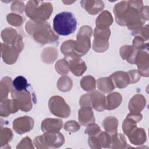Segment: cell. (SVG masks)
I'll use <instances>...</instances> for the list:
<instances>
[{
  "instance_id": "23",
  "label": "cell",
  "mask_w": 149,
  "mask_h": 149,
  "mask_svg": "<svg viewBox=\"0 0 149 149\" xmlns=\"http://www.w3.org/2000/svg\"><path fill=\"white\" fill-rule=\"evenodd\" d=\"M113 23V18L109 11L104 10L100 14L95 20L96 27L99 29H108Z\"/></svg>"
},
{
  "instance_id": "36",
  "label": "cell",
  "mask_w": 149,
  "mask_h": 149,
  "mask_svg": "<svg viewBox=\"0 0 149 149\" xmlns=\"http://www.w3.org/2000/svg\"><path fill=\"white\" fill-rule=\"evenodd\" d=\"M55 69L58 73L62 75L68 74L69 69L67 61L65 59L59 60L55 64Z\"/></svg>"
},
{
  "instance_id": "24",
  "label": "cell",
  "mask_w": 149,
  "mask_h": 149,
  "mask_svg": "<svg viewBox=\"0 0 149 149\" xmlns=\"http://www.w3.org/2000/svg\"><path fill=\"white\" fill-rule=\"evenodd\" d=\"M139 50L130 45H124L120 48V55L123 59L131 64L135 63V59Z\"/></svg>"
},
{
  "instance_id": "16",
  "label": "cell",
  "mask_w": 149,
  "mask_h": 149,
  "mask_svg": "<svg viewBox=\"0 0 149 149\" xmlns=\"http://www.w3.org/2000/svg\"><path fill=\"white\" fill-rule=\"evenodd\" d=\"M109 78L111 79L115 87L118 88H123L130 84L128 73L125 72H116L112 74Z\"/></svg>"
},
{
  "instance_id": "13",
  "label": "cell",
  "mask_w": 149,
  "mask_h": 149,
  "mask_svg": "<svg viewBox=\"0 0 149 149\" xmlns=\"http://www.w3.org/2000/svg\"><path fill=\"white\" fill-rule=\"evenodd\" d=\"M34 122L33 118L25 116L16 119L13 122V129L19 134L30 132L34 126Z\"/></svg>"
},
{
  "instance_id": "20",
  "label": "cell",
  "mask_w": 149,
  "mask_h": 149,
  "mask_svg": "<svg viewBox=\"0 0 149 149\" xmlns=\"http://www.w3.org/2000/svg\"><path fill=\"white\" fill-rule=\"evenodd\" d=\"M19 109V106L13 99L6 100L4 102H1L0 115L1 116L8 117L10 114L16 112Z\"/></svg>"
},
{
  "instance_id": "3",
  "label": "cell",
  "mask_w": 149,
  "mask_h": 149,
  "mask_svg": "<svg viewBox=\"0 0 149 149\" xmlns=\"http://www.w3.org/2000/svg\"><path fill=\"white\" fill-rule=\"evenodd\" d=\"M52 11L51 3L40 1H29L25 8L26 16L36 23L45 22L49 18Z\"/></svg>"
},
{
  "instance_id": "2",
  "label": "cell",
  "mask_w": 149,
  "mask_h": 149,
  "mask_svg": "<svg viewBox=\"0 0 149 149\" xmlns=\"http://www.w3.org/2000/svg\"><path fill=\"white\" fill-rule=\"evenodd\" d=\"M27 33L34 40L41 44L57 42L59 37L54 34L50 25L47 22L36 23L32 20L27 22L25 25Z\"/></svg>"
},
{
  "instance_id": "4",
  "label": "cell",
  "mask_w": 149,
  "mask_h": 149,
  "mask_svg": "<svg viewBox=\"0 0 149 149\" xmlns=\"http://www.w3.org/2000/svg\"><path fill=\"white\" fill-rule=\"evenodd\" d=\"M54 31L61 36L72 34L77 28V21L73 15L68 12L58 13L53 20Z\"/></svg>"
},
{
  "instance_id": "15",
  "label": "cell",
  "mask_w": 149,
  "mask_h": 149,
  "mask_svg": "<svg viewBox=\"0 0 149 149\" xmlns=\"http://www.w3.org/2000/svg\"><path fill=\"white\" fill-rule=\"evenodd\" d=\"M149 57L147 52L143 50L138 51L135 63L139 69L140 75L147 77L148 76V65H149Z\"/></svg>"
},
{
  "instance_id": "18",
  "label": "cell",
  "mask_w": 149,
  "mask_h": 149,
  "mask_svg": "<svg viewBox=\"0 0 149 149\" xmlns=\"http://www.w3.org/2000/svg\"><path fill=\"white\" fill-rule=\"evenodd\" d=\"M78 115L79 121L83 126H88L95 122L92 108L90 107H82L79 110Z\"/></svg>"
},
{
  "instance_id": "26",
  "label": "cell",
  "mask_w": 149,
  "mask_h": 149,
  "mask_svg": "<svg viewBox=\"0 0 149 149\" xmlns=\"http://www.w3.org/2000/svg\"><path fill=\"white\" fill-rule=\"evenodd\" d=\"M106 100V109L108 110H113L118 108L122 103V97L120 93L114 92L109 94L107 97Z\"/></svg>"
},
{
  "instance_id": "14",
  "label": "cell",
  "mask_w": 149,
  "mask_h": 149,
  "mask_svg": "<svg viewBox=\"0 0 149 149\" xmlns=\"http://www.w3.org/2000/svg\"><path fill=\"white\" fill-rule=\"evenodd\" d=\"M88 94L90 107L99 112L106 109V100L104 94L98 91H93Z\"/></svg>"
},
{
  "instance_id": "5",
  "label": "cell",
  "mask_w": 149,
  "mask_h": 149,
  "mask_svg": "<svg viewBox=\"0 0 149 149\" xmlns=\"http://www.w3.org/2000/svg\"><path fill=\"white\" fill-rule=\"evenodd\" d=\"M64 141V137L59 132H45L34 139V144L37 148H58L63 145Z\"/></svg>"
},
{
  "instance_id": "10",
  "label": "cell",
  "mask_w": 149,
  "mask_h": 149,
  "mask_svg": "<svg viewBox=\"0 0 149 149\" xmlns=\"http://www.w3.org/2000/svg\"><path fill=\"white\" fill-rule=\"evenodd\" d=\"M112 134L107 132H100L97 134L90 136L88 143L91 148H100L101 147L111 148Z\"/></svg>"
},
{
  "instance_id": "37",
  "label": "cell",
  "mask_w": 149,
  "mask_h": 149,
  "mask_svg": "<svg viewBox=\"0 0 149 149\" xmlns=\"http://www.w3.org/2000/svg\"><path fill=\"white\" fill-rule=\"evenodd\" d=\"M7 22L9 24L14 26H20L23 23V18L16 13H9L6 16Z\"/></svg>"
},
{
  "instance_id": "27",
  "label": "cell",
  "mask_w": 149,
  "mask_h": 149,
  "mask_svg": "<svg viewBox=\"0 0 149 149\" xmlns=\"http://www.w3.org/2000/svg\"><path fill=\"white\" fill-rule=\"evenodd\" d=\"M118 120L113 116H108L104 119L102 126L105 130L110 134H114L117 133Z\"/></svg>"
},
{
  "instance_id": "35",
  "label": "cell",
  "mask_w": 149,
  "mask_h": 149,
  "mask_svg": "<svg viewBox=\"0 0 149 149\" xmlns=\"http://www.w3.org/2000/svg\"><path fill=\"white\" fill-rule=\"evenodd\" d=\"M13 137V133L12 130L7 127L2 129L1 130V144H8V142L11 140Z\"/></svg>"
},
{
  "instance_id": "39",
  "label": "cell",
  "mask_w": 149,
  "mask_h": 149,
  "mask_svg": "<svg viewBox=\"0 0 149 149\" xmlns=\"http://www.w3.org/2000/svg\"><path fill=\"white\" fill-rule=\"evenodd\" d=\"M10 9L13 12L22 13L24 9V4L22 1H15L12 2Z\"/></svg>"
},
{
  "instance_id": "34",
  "label": "cell",
  "mask_w": 149,
  "mask_h": 149,
  "mask_svg": "<svg viewBox=\"0 0 149 149\" xmlns=\"http://www.w3.org/2000/svg\"><path fill=\"white\" fill-rule=\"evenodd\" d=\"M74 42L73 40H68L63 42L61 47V51L65 56L70 55H76L74 49Z\"/></svg>"
},
{
  "instance_id": "40",
  "label": "cell",
  "mask_w": 149,
  "mask_h": 149,
  "mask_svg": "<svg viewBox=\"0 0 149 149\" xmlns=\"http://www.w3.org/2000/svg\"><path fill=\"white\" fill-rule=\"evenodd\" d=\"M100 132L101 129L100 127L94 123L88 125V127L85 130V133L88 134L89 136H95Z\"/></svg>"
},
{
  "instance_id": "1",
  "label": "cell",
  "mask_w": 149,
  "mask_h": 149,
  "mask_svg": "<svg viewBox=\"0 0 149 149\" xmlns=\"http://www.w3.org/2000/svg\"><path fill=\"white\" fill-rule=\"evenodd\" d=\"M143 7V1H121L116 3L113 8V13L117 23L120 26H126L129 30L135 31L144 23L140 10Z\"/></svg>"
},
{
  "instance_id": "30",
  "label": "cell",
  "mask_w": 149,
  "mask_h": 149,
  "mask_svg": "<svg viewBox=\"0 0 149 149\" xmlns=\"http://www.w3.org/2000/svg\"><path fill=\"white\" fill-rule=\"evenodd\" d=\"M111 34V31L108 29L95 28L94 31V40L98 41L108 42Z\"/></svg>"
},
{
  "instance_id": "11",
  "label": "cell",
  "mask_w": 149,
  "mask_h": 149,
  "mask_svg": "<svg viewBox=\"0 0 149 149\" xmlns=\"http://www.w3.org/2000/svg\"><path fill=\"white\" fill-rule=\"evenodd\" d=\"M68 63L69 70L76 76L82 75L87 69L85 62L76 55H70L65 56L64 58Z\"/></svg>"
},
{
  "instance_id": "12",
  "label": "cell",
  "mask_w": 149,
  "mask_h": 149,
  "mask_svg": "<svg viewBox=\"0 0 149 149\" xmlns=\"http://www.w3.org/2000/svg\"><path fill=\"white\" fill-rule=\"evenodd\" d=\"M1 57L4 62L11 65L14 63L21 52L14 45H7L1 43Z\"/></svg>"
},
{
  "instance_id": "19",
  "label": "cell",
  "mask_w": 149,
  "mask_h": 149,
  "mask_svg": "<svg viewBox=\"0 0 149 149\" xmlns=\"http://www.w3.org/2000/svg\"><path fill=\"white\" fill-rule=\"evenodd\" d=\"M80 3L90 15H97L104 8V3L101 1H81Z\"/></svg>"
},
{
  "instance_id": "42",
  "label": "cell",
  "mask_w": 149,
  "mask_h": 149,
  "mask_svg": "<svg viewBox=\"0 0 149 149\" xmlns=\"http://www.w3.org/2000/svg\"><path fill=\"white\" fill-rule=\"evenodd\" d=\"M128 73L129 80H130V83H134L137 82L141 77V75L138 71V70H130L127 72Z\"/></svg>"
},
{
  "instance_id": "6",
  "label": "cell",
  "mask_w": 149,
  "mask_h": 149,
  "mask_svg": "<svg viewBox=\"0 0 149 149\" xmlns=\"http://www.w3.org/2000/svg\"><path fill=\"white\" fill-rule=\"evenodd\" d=\"M93 30L90 26H83L80 27L77 34L76 41L74 42L75 54L79 56L85 55L90 48V37Z\"/></svg>"
},
{
  "instance_id": "9",
  "label": "cell",
  "mask_w": 149,
  "mask_h": 149,
  "mask_svg": "<svg viewBox=\"0 0 149 149\" xmlns=\"http://www.w3.org/2000/svg\"><path fill=\"white\" fill-rule=\"evenodd\" d=\"M1 37L5 44L14 45L20 51L24 48L22 37L17 34V31L15 29L11 27H8L3 30L1 32Z\"/></svg>"
},
{
  "instance_id": "33",
  "label": "cell",
  "mask_w": 149,
  "mask_h": 149,
  "mask_svg": "<svg viewBox=\"0 0 149 149\" xmlns=\"http://www.w3.org/2000/svg\"><path fill=\"white\" fill-rule=\"evenodd\" d=\"M12 84L15 90L19 91L26 90V88L28 86L27 79L22 76H17L13 80Z\"/></svg>"
},
{
  "instance_id": "29",
  "label": "cell",
  "mask_w": 149,
  "mask_h": 149,
  "mask_svg": "<svg viewBox=\"0 0 149 149\" xmlns=\"http://www.w3.org/2000/svg\"><path fill=\"white\" fill-rule=\"evenodd\" d=\"M126 140L122 134L115 133L112 134V142L111 148H125L126 146Z\"/></svg>"
},
{
  "instance_id": "31",
  "label": "cell",
  "mask_w": 149,
  "mask_h": 149,
  "mask_svg": "<svg viewBox=\"0 0 149 149\" xmlns=\"http://www.w3.org/2000/svg\"><path fill=\"white\" fill-rule=\"evenodd\" d=\"M81 88L87 91H93L95 88V80L91 76H86L83 77L80 81Z\"/></svg>"
},
{
  "instance_id": "41",
  "label": "cell",
  "mask_w": 149,
  "mask_h": 149,
  "mask_svg": "<svg viewBox=\"0 0 149 149\" xmlns=\"http://www.w3.org/2000/svg\"><path fill=\"white\" fill-rule=\"evenodd\" d=\"M80 125L74 120H69L65 125V129L69 132H75L80 129Z\"/></svg>"
},
{
  "instance_id": "25",
  "label": "cell",
  "mask_w": 149,
  "mask_h": 149,
  "mask_svg": "<svg viewBox=\"0 0 149 149\" xmlns=\"http://www.w3.org/2000/svg\"><path fill=\"white\" fill-rule=\"evenodd\" d=\"M13 84L12 83V79L9 77H4L2 79L0 87V97L1 102L6 101L8 98V93L12 91Z\"/></svg>"
},
{
  "instance_id": "8",
  "label": "cell",
  "mask_w": 149,
  "mask_h": 149,
  "mask_svg": "<svg viewBox=\"0 0 149 149\" xmlns=\"http://www.w3.org/2000/svg\"><path fill=\"white\" fill-rule=\"evenodd\" d=\"M11 97L17 102L19 109L24 112H27L31 109L33 107L31 95L28 90H24L19 91L16 90H12Z\"/></svg>"
},
{
  "instance_id": "7",
  "label": "cell",
  "mask_w": 149,
  "mask_h": 149,
  "mask_svg": "<svg viewBox=\"0 0 149 149\" xmlns=\"http://www.w3.org/2000/svg\"><path fill=\"white\" fill-rule=\"evenodd\" d=\"M49 109L53 115L61 117L68 118L70 114V108L62 97L55 95L50 98L48 102Z\"/></svg>"
},
{
  "instance_id": "21",
  "label": "cell",
  "mask_w": 149,
  "mask_h": 149,
  "mask_svg": "<svg viewBox=\"0 0 149 149\" xmlns=\"http://www.w3.org/2000/svg\"><path fill=\"white\" fill-rule=\"evenodd\" d=\"M127 136L133 145H141L146 140V134L144 130L137 127L131 131Z\"/></svg>"
},
{
  "instance_id": "22",
  "label": "cell",
  "mask_w": 149,
  "mask_h": 149,
  "mask_svg": "<svg viewBox=\"0 0 149 149\" xmlns=\"http://www.w3.org/2000/svg\"><path fill=\"white\" fill-rule=\"evenodd\" d=\"M146 99L141 94L134 95L129 103V109L131 112L139 113L146 105Z\"/></svg>"
},
{
  "instance_id": "17",
  "label": "cell",
  "mask_w": 149,
  "mask_h": 149,
  "mask_svg": "<svg viewBox=\"0 0 149 149\" xmlns=\"http://www.w3.org/2000/svg\"><path fill=\"white\" fill-rule=\"evenodd\" d=\"M63 126L61 119L47 118L41 123V129L45 132H59Z\"/></svg>"
},
{
  "instance_id": "28",
  "label": "cell",
  "mask_w": 149,
  "mask_h": 149,
  "mask_svg": "<svg viewBox=\"0 0 149 149\" xmlns=\"http://www.w3.org/2000/svg\"><path fill=\"white\" fill-rule=\"evenodd\" d=\"M97 81L98 88L104 93L112 91L115 87L109 77L100 78Z\"/></svg>"
},
{
  "instance_id": "38",
  "label": "cell",
  "mask_w": 149,
  "mask_h": 149,
  "mask_svg": "<svg viewBox=\"0 0 149 149\" xmlns=\"http://www.w3.org/2000/svg\"><path fill=\"white\" fill-rule=\"evenodd\" d=\"M132 47L137 50H142L145 49V47L148 48V43H144V40L140 36H136L133 41Z\"/></svg>"
},
{
  "instance_id": "32",
  "label": "cell",
  "mask_w": 149,
  "mask_h": 149,
  "mask_svg": "<svg viewBox=\"0 0 149 149\" xmlns=\"http://www.w3.org/2000/svg\"><path fill=\"white\" fill-rule=\"evenodd\" d=\"M57 87L60 91H68L72 87V81L68 76H62L60 77L57 83Z\"/></svg>"
}]
</instances>
